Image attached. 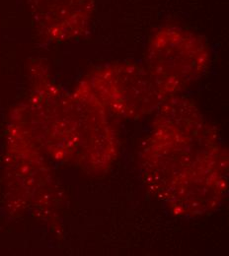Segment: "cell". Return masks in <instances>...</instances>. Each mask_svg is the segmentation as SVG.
Instances as JSON below:
<instances>
[{"mask_svg":"<svg viewBox=\"0 0 229 256\" xmlns=\"http://www.w3.org/2000/svg\"><path fill=\"white\" fill-rule=\"evenodd\" d=\"M30 72L31 94L13 110L12 120L56 159H67L77 153L79 144V116L73 96L51 79L43 64H35Z\"/></svg>","mask_w":229,"mask_h":256,"instance_id":"7a4b0ae2","label":"cell"},{"mask_svg":"<svg viewBox=\"0 0 229 256\" xmlns=\"http://www.w3.org/2000/svg\"><path fill=\"white\" fill-rule=\"evenodd\" d=\"M73 100L79 116V144L77 153L80 159L93 168L106 166L112 159L110 153L114 150L110 141L107 120L109 112L96 96L85 79L76 88Z\"/></svg>","mask_w":229,"mask_h":256,"instance_id":"5b68a950","label":"cell"},{"mask_svg":"<svg viewBox=\"0 0 229 256\" xmlns=\"http://www.w3.org/2000/svg\"><path fill=\"white\" fill-rule=\"evenodd\" d=\"M30 11L39 34L52 42L82 36L90 26L95 0H30Z\"/></svg>","mask_w":229,"mask_h":256,"instance_id":"8992f818","label":"cell"},{"mask_svg":"<svg viewBox=\"0 0 229 256\" xmlns=\"http://www.w3.org/2000/svg\"><path fill=\"white\" fill-rule=\"evenodd\" d=\"M146 62V68L169 98L203 75L210 62V52L206 42L195 32L165 26L150 38Z\"/></svg>","mask_w":229,"mask_h":256,"instance_id":"3957f363","label":"cell"},{"mask_svg":"<svg viewBox=\"0 0 229 256\" xmlns=\"http://www.w3.org/2000/svg\"><path fill=\"white\" fill-rule=\"evenodd\" d=\"M108 112L126 118H138L158 108L167 98L145 67L112 64L86 79Z\"/></svg>","mask_w":229,"mask_h":256,"instance_id":"277c9868","label":"cell"},{"mask_svg":"<svg viewBox=\"0 0 229 256\" xmlns=\"http://www.w3.org/2000/svg\"><path fill=\"white\" fill-rule=\"evenodd\" d=\"M143 159L147 182L178 213H203L226 188V157L196 106L172 96L160 104Z\"/></svg>","mask_w":229,"mask_h":256,"instance_id":"6da1fadb","label":"cell"}]
</instances>
